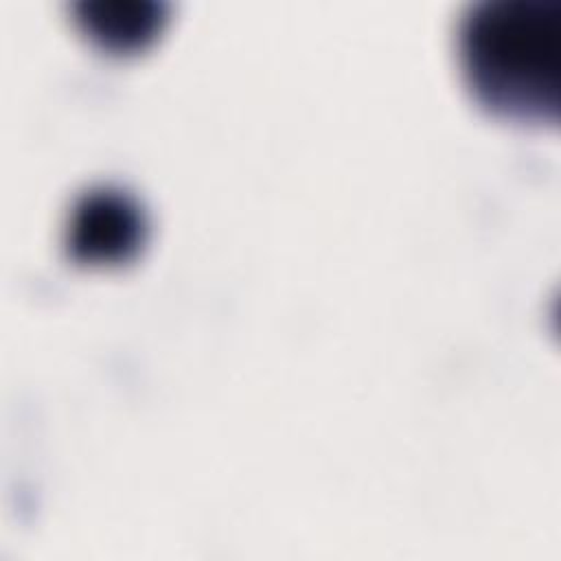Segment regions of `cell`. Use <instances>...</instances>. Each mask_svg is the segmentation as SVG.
<instances>
[{
  "instance_id": "7a4b0ae2",
  "label": "cell",
  "mask_w": 561,
  "mask_h": 561,
  "mask_svg": "<svg viewBox=\"0 0 561 561\" xmlns=\"http://www.w3.org/2000/svg\"><path fill=\"white\" fill-rule=\"evenodd\" d=\"M145 234L138 204L114 188H96L79 197L66 228V245L77 261L114 263L129 259Z\"/></svg>"
},
{
  "instance_id": "6da1fadb",
  "label": "cell",
  "mask_w": 561,
  "mask_h": 561,
  "mask_svg": "<svg viewBox=\"0 0 561 561\" xmlns=\"http://www.w3.org/2000/svg\"><path fill=\"white\" fill-rule=\"evenodd\" d=\"M458 59L473 99L524 125L559 118L561 0H482L458 26Z\"/></svg>"
},
{
  "instance_id": "3957f363",
  "label": "cell",
  "mask_w": 561,
  "mask_h": 561,
  "mask_svg": "<svg viewBox=\"0 0 561 561\" xmlns=\"http://www.w3.org/2000/svg\"><path fill=\"white\" fill-rule=\"evenodd\" d=\"M77 18L83 33L101 48L112 53H131L142 48L160 28V7L149 2H85Z\"/></svg>"
}]
</instances>
